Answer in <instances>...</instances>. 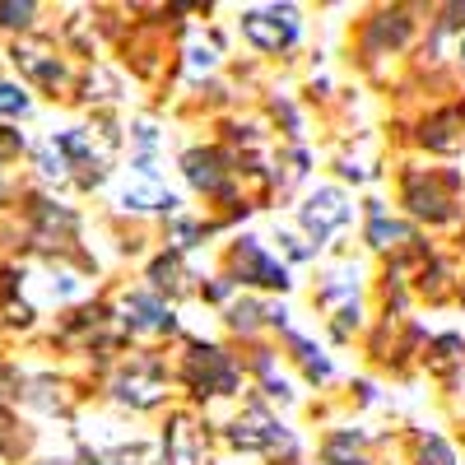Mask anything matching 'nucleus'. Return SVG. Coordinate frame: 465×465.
Segmentation results:
<instances>
[{
    "instance_id": "1",
    "label": "nucleus",
    "mask_w": 465,
    "mask_h": 465,
    "mask_svg": "<svg viewBox=\"0 0 465 465\" xmlns=\"http://www.w3.org/2000/svg\"><path fill=\"white\" fill-rule=\"evenodd\" d=\"M242 33L261 52H280V47H289L298 37V19H293V10H252L242 19Z\"/></svg>"
},
{
    "instance_id": "2",
    "label": "nucleus",
    "mask_w": 465,
    "mask_h": 465,
    "mask_svg": "<svg viewBox=\"0 0 465 465\" xmlns=\"http://www.w3.org/2000/svg\"><path fill=\"white\" fill-rule=\"evenodd\" d=\"M191 386L205 396V391H232V368L219 349H196L191 354Z\"/></svg>"
},
{
    "instance_id": "3",
    "label": "nucleus",
    "mask_w": 465,
    "mask_h": 465,
    "mask_svg": "<svg viewBox=\"0 0 465 465\" xmlns=\"http://www.w3.org/2000/svg\"><path fill=\"white\" fill-rule=\"evenodd\" d=\"M344 219H349V205H344L340 191H317V196L302 205V223H307V232H312V238H326V232L340 228Z\"/></svg>"
},
{
    "instance_id": "4",
    "label": "nucleus",
    "mask_w": 465,
    "mask_h": 465,
    "mask_svg": "<svg viewBox=\"0 0 465 465\" xmlns=\"http://www.w3.org/2000/svg\"><path fill=\"white\" fill-rule=\"evenodd\" d=\"M122 205L126 210H173L177 196L163 186V182H153V173H140L122 186Z\"/></svg>"
},
{
    "instance_id": "5",
    "label": "nucleus",
    "mask_w": 465,
    "mask_h": 465,
    "mask_svg": "<svg viewBox=\"0 0 465 465\" xmlns=\"http://www.w3.org/2000/svg\"><path fill=\"white\" fill-rule=\"evenodd\" d=\"M238 270H242V280H252V284H270V289H284V284H289L284 270L270 265L256 242H242V247H238Z\"/></svg>"
},
{
    "instance_id": "6",
    "label": "nucleus",
    "mask_w": 465,
    "mask_h": 465,
    "mask_svg": "<svg viewBox=\"0 0 465 465\" xmlns=\"http://www.w3.org/2000/svg\"><path fill=\"white\" fill-rule=\"evenodd\" d=\"M126 322H131L135 331H168V326H173V312H168L159 298L135 293V298L126 302Z\"/></svg>"
},
{
    "instance_id": "7",
    "label": "nucleus",
    "mask_w": 465,
    "mask_h": 465,
    "mask_svg": "<svg viewBox=\"0 0 465 465\" xmlns=\"http://www.w3.org/2000/svg\"><path fill=\"white\" fill-rule=\"evenodd\" d=\"M186 177L196 182L201 191H219V186H223L219 153H214V149H191V153H186Z\"/></svg>"
},
{
    "instance_id": "8",
    "label": "nucleus",
    "mask_w": 465,
    "mask_h": 465,
    "mask_svg": "<svg viewBox=\"0 0 465 465\" xmlns=\"http://www.w3.org/2000/svg\"><path fill=\"white\" fill-rule=\"evenodd\" d=\"M116 396L131 401V405H153L163 396V381L153 372H131V377H122V391H116Z\"/></svg>"
},
{
    "instance_id": "9",
    "label": "nucleus",
    "mask_w": 465,
    "mask_h": 465,
    "mask_svg": "<svg viewBox=\"0 0 465 465\" xmlns=\"http://www.w3.org/2000/svg\"><path fill=\"white\" fill-rule=\"evenodd\" d=\"M173 465H196V447H191V429H186V423L173 429Z\"/></svg>"
},
{
    "instance_id": "10",
    "label": "nucleus",
    "mask_w": 465,
    "mask_h": 465,
    "mask_svg": "<svg viewBox=\"0 0 465 465\" xmlns=\"http://www.w3.org/2000/svg\"><path fill=\"white\" fill-rule=\"evenodd\" d=\"M0 112H5V116H15V112H28V98H24L15 84H5V80H0Z\"/></svg>"
},
{
    "instance_id": "11",
    "label": "nucleus",
    "mask_w": 465,
    "mask_h": 465,
    "mask_svg": "<svg viewBox=\"0 0 465 465\" xmlns=\"http://www.w3.org/2000/svg\"><path fill=\"white\" fill-rule=\"evenodd\" d=\"M386 238H405V228H401V223L377 219V223H372V242H377V247H386Z\"/></svg>"
},
{
    "instance_id": "12",
    "label": "nucleus",
    "mask_w": 465,
    "mask_h": 465,
    "mask_svg": "<svg viewBox=\"0 0 465 465\" xmlns=\"http://www.w3.org/2000/svg\"><path fill=\"white\" fill-rule=\"evenodd\" d=\"M33 5H0V24H28Z\"/></svg>"
},
{
    "instance_id": "13",
    "label": "nucleus",
    "mask_w": 465,
    "mask_h": 465,
    "mask_svg": "<svg viewBox=\"0 0 465 465\" xmlns=\"http://www.w3.org/2000/svg\"><path fill=\"white\" fill-rule=\"evenodd\" d=\"M460 61H465V37H460Z\"/></svg>"
}]
</instances>
